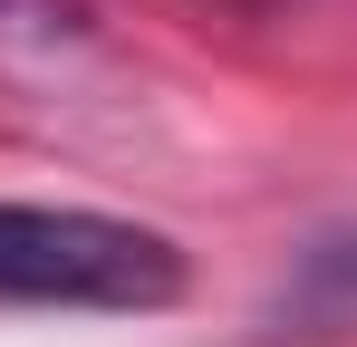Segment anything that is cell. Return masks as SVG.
Wrapping results in <instances>:
<instances>
[{
	"instance_id": "6da1fadb",
	"label": "cell",
	"mask_w": 357,
	"mask_h": 347,
	"mask_svg": "<svg viewBox=\"0 0 357 347\" xmlns=\"http://www.w3.org/2000/svg\"><path fill=\"white\" fill-rule=\"evenodd\" d=\"M183 251L77 203H0V309H174Z\"/></svg>"
}]
</instances>
